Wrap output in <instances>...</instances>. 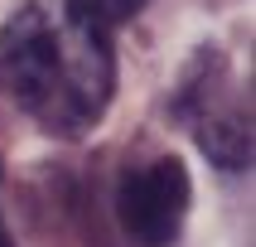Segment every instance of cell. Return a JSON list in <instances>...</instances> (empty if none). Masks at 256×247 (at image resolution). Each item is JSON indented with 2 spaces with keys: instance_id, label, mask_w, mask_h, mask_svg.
<instances>
[{
  "instance_id": "6da1fadb",
  "label": "cell",
  "mask_w": 256,
  "mask_h": 247,
  "mask_svg": "<svg viewBox=\"0 0 256 247\" xmlns=\"http://www.w3.org/2000/svg\"><path fill=\"white\" fill-rule=\"evenodd\" d=\"M0 87L54 136L92 131L116 92L106 20L82 0H24L0 29Z\"/></svg>"
},
{
  "instance_id": "7a4b0ae2",
  "label": "cell",
  "mask_w": 256,
  "mask_h": 247,
  "mask_svg": "<svg viewBox=\"0 0 256 247\" xmlns=\"http://www.w3.org/2000/svg\"><path fill=\"white\" fill-rule=\"evenodd\" d=\"M188 170L184 160L160 155L150 165H136V170L121 174V189H116V218H121V232H126L136 247H170L184 228L188 213Z\"/></svg>"
},
{
  "instance_id": "3957f363",
  "label": "cell",
  "mask_w": 256,
  "mask_h": 247,
  "mask_svg": "<svg viewBox=\"0 0 256 247\" xmlns=\"http://www.w3.org/2000/svg\"><path fill=\"white\" fill-rule=\"evenodd\" d=\"M179 107L194 121V136H198V145L208 150L213 165H222V170H246L252 165V112H242L232 97H222L218 83L198 78L194 97H184Z\"/></svg>"
},
{
  "instance_id": "277c9868",
  "label": "cell",
  "mask_w": 256,
  "mask_h": 247,
  "mask_svg": "<svg viewBox=\"0 0 256 247\" xmlns=\"http://www.w3.org/2000/svg\"><path fill=\"white\" fill-rule=\"evenodd\" d=\"M82 5L97 15V20H130L145 0H82Z\"/></svg>"
},
{
  "instance_id": "5b68a950",
  "label": "cell",
  "mask_w": 256,
  "mask_h": 247,
  "mask_svg": "<svg viewBox=\"0 0 256 247\" xmlns=\"http://www.w3.org/2000/svg\"><path fill=\"white\" fill-rule=\"evenodd\" d=\"M0 247H14V237L5 232V223H0Z\"/></svg>"
}]
</instances>
